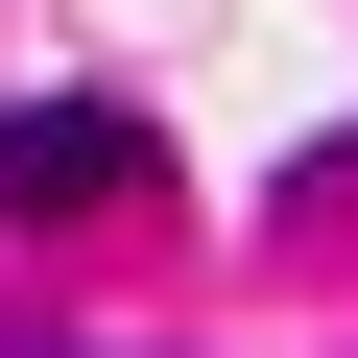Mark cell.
I'll use <instances>...</instances> for the list:
<instances>
[{
  "mask_svg": "<svg viewBox=\"0 0 358 358\" xmlns=\"http://www.w3.org/2000/svg\"><path fill=\"white\" fill-rule=\"evenodd\" d=\"M143 167H167V143H143L120 96H0V215H24V239H48V215H143Z\"/></svg>",
  "mask_w": 358,
  "mask_h": 358,
  "instance_id": "obj_1",
  "label": "cell"
}]
</instances>
